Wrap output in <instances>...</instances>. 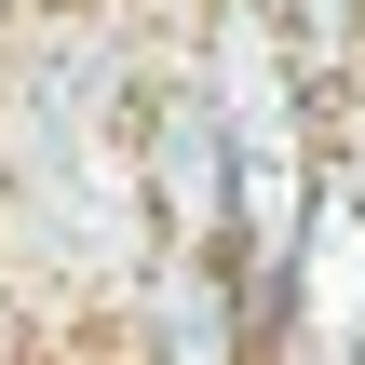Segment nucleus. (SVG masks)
<instances>
[{
    "instance_id": "f257e3e1",
    "label": "nucleus",
    "mask_w": 365,
    "mask_h": 365,
    "mask_svg": "<svg viewBox=\"0 0 365 365\" xmlns=\"http://www.w3.org/2000/svg\"><path fill=\"white\" fill-rule=\"evenodd\" d=\"M271 339L298 352H365V190L325 163L298 244H284V284H271Z\"/></svg>"
},
{
    "instance_id": "f03ea898",
    "label": "nucleus",
    "mask_w": 365,
    "mask_h": 365,
    "mask_svg": "<svg viewBox=\"0 0 365 365\" xmlns=\"http://www.w3.org/2000/svg\"><path fill=\"white\" fill-rule=\"evenodd\" d=\"M271 14H284V41H298V68H312L325 95H339V81L365 68V0H271Z\"/></svg>"
}]
</instances>
